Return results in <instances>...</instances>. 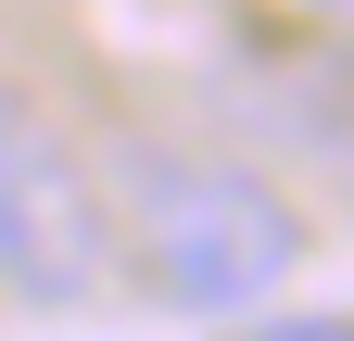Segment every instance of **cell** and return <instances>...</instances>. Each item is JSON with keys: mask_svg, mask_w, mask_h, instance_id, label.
<instances>
[{"mask_svg": "<svg viewBox=\"0 0 354 341\" xmlns=\"http://www.w3.org/2000/svg\"><path fill=\"white\" fill-rule=\"evenodd\" d=\"M127 240L177 316H241L291 278L304 215L228 152H127Z\"/></svg>", "mask_w": 354, "mask_h": 341, "instance_id": "1", "label": "cell"}, {"mask_svg": "<svg viewBox=\"0 0 354 341\" xmlns=\"http://www.w3.org/2000/svg\"><path fill=\"white\" fill-rule=\"evenodd\" d=\"M102 190L76 177V152L38 126L13 89H0V291H26V304H88L102 291Z\"/></svg>", "mask_w": 354, "mask_h": 341, "instance_id": "2", "label": "cell"}, {"mask_svg": "<svg viewBox=\"0 0 354 341\" xmlns=\"http://www.w3.org/2000/svg\"><path fill=\"white\" fill-rule=\"evenodd\" d=\"M228 101L253 139H279L291 164L354 190V38H291V51H253L228 76Z\"/></svg>", "mask_w": 354, "mask_h": 341, "instance_id": "3", "label": "cell"}, {"mask_svg": "<svg viewBox=\"0 0 354 341\" xmlns=\"http://www.w3.org/2000/svg\"><path fill=\"white\" fill-rule=\"evenodd\" d=\"M253 341H354V316H291V329H253Z\"/></svg>", "mask_w": 354, "mask_h": 341, "instance_id": "4", "label": "cell"}]
</instances>
